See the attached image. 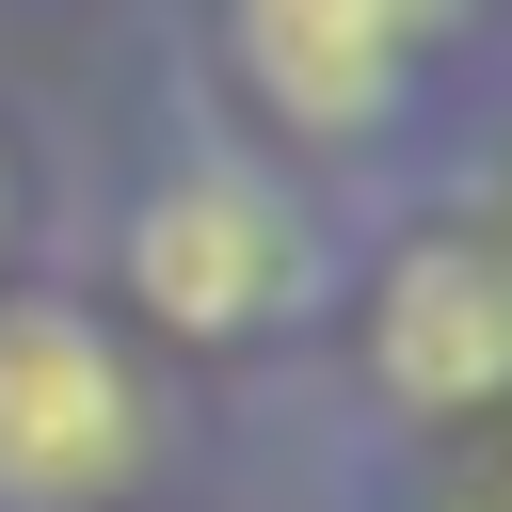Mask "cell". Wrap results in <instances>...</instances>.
I'll return each mask as SVG.
<instances>
[{
  "label": "cell",
  "instance_id": "1",
  "mask_svg": "<svg viewBox=\"0 0 512 512\" xmlns=\"http://www.w3.org/2000/svg\"><path fill=\"white\" fill-rule=\"evenodd\" d=\"M160 448L144 368L80 304H0V512H96Z\"/></svg>",
  "mask_w": 512,
  "mask_h": 512
},
{
  "label": "cell",
  "instance_id": "2",
  "mask_svg": "<svg viewBox=\"0 0 512 512\" xmlns=\"http://www.w3.org/2000/svg\"><path fill=\"white\" fill-rule=\"evenodd\" d=\"M128 288L176 320V336H240L304 288V224L272 208V176L240 160H176L144 208H128Z\"/></svg>",
  "mask_w": 512,
  "mask_h": 512
},
{
  "label": "cell",
  "instance_id": "3",
  "mask_svg": "<svg viewBox=\"0 0 512 512\" xmlns=\"http://www.w3.org/2000/svg\"><path fill=\"white\" fill-rule=\"evenodd\" d=\"M224 32H240V80L304 144H368L384 96L464 32V0H224Z\"/></svg>",
  "mask_w": 512,
  "mask_h": 512
},
{
  "label": "cell",
  "instance_id": "4",
  "mask_svg": "<svg viewBox=\"0 0 512 512\" xmlns=\"http://www.w3.org/2000/svg\"><path fill=\"white\" fill-rule=\"evenodd\" d=\"M368 368L400 400H496L512 384V256L496 240H416L368 288Z\"/></svg>",
  "mask_w": 512,
  "mask_h": 512
}]
</instances>
